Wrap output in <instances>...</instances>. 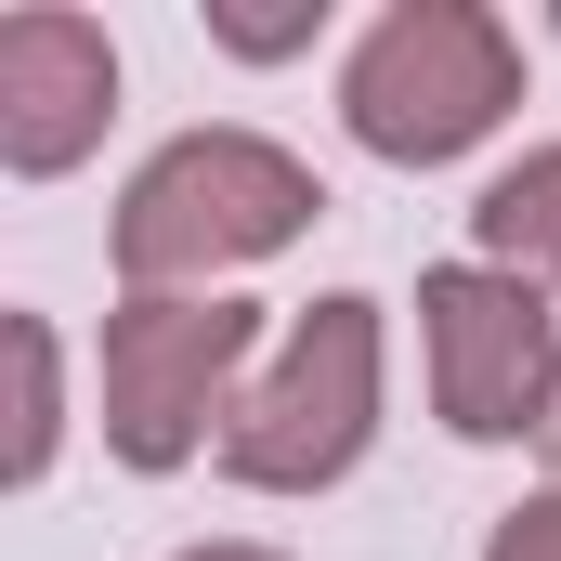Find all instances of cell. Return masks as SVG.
<instances>
[{
  "label": "cell",
  "mask_w": 561,
  "mask_h": 561,
  "mask_svg": "<svg viewBox=\"0 0 561 561\" xmlns=\"http://www.w3.org/2000/svg\"><path fill=\"white\" fill-rule=\"evenodd\" d=\"M327 209V183L262 131H183L157 144L118 196V275L131 300H209V275L275 262L287 236Z\"/></svg>",
  "instance_id": "1"
},
{
  "label": "cell",
  "mask_w": 561,
  "mask_h": 561,
  "mask_svg": "<svg viewBox=\"0 0 561 561\" xmlns=\"http://www.w3.org/2000/svg\"><path fill=\"white\" fill-rule=\"evenodd\" d=\"M523 105V39L483 13V0H392L353 66H340V118L366 157L392 170H444Z\"/></svg>",
  "instance_id": "2"
},
{
  "label": "cell",
  "mask_w": 561,
  "mask_h": 561,
  "mask_svg": "<svg viewBox=\"0 0 561 561\" xmlns=\"http://www.w3.org/2000/svg\"><path fill=\"white\" fill-rule=\"evenodd\" d=\"M366 431H379V300L366 287H327V300L287 313L275 366L236 392L222 470L262 483V496H313V483H340L366 457Z\"/></svg>",
  "instance_id": "3"
},
{
  "label": "cell",
  "mask_w": 561,
  "mask_h": 561,
  "mask_svg": "<svg viewBox=\"0 0 561 561\" xmlns=\"http://www.w3.org/2000/svg\"><path fill=\"white\" fill-rule=\"evenodd\" d=\"M419 340H431V405L457 444H523L561 419V327L523 275H496V262L419 275Z\"/></svg>",
  "instance_id": "4"
},
{
  "label": "cell",
  "mask_w": 561,
  "mask_h": 561,
  "mask_svg": "<svg viewBox=\"0 0 561 561\" xmlns=\"http://www.w3.org/2000/svg\"><path fill=\"white\" fill-rule=\"evenodd\" d=\"M262 313L249 300H118L105 313V444L131 470H183L209 419H236V366H249Z\"/></svg>",
  "instance_id": "5"
},
{
  "label": "cell",
  "mask_w": 561,
  "mask_h": 561,
  "mask_svg": "<svg viewBox=\"0 0 561 561\" xmlns=\"http://www.w3.org/2000/svg\"><path fill=\"white\" fill-rule=\"evenodd\" d=\"M105 118H118V53H105V26L66 13V0L0 13V170L53 183V170H79V157L105 144Z\"/></svg>",
  "instance_id": "6"
},
{
  "label": "cell",
  "mask_w": 561,
  "mask_h": 561,
  "mask_svg": "<svg viewBox=\"0 0 561 561\" xmlns=\"http://www.w3.org/2000/svg\"><path fill=\"white\" fill-rule=\"evenodd\" d=\"M470 236H483V262L523 287H561V144L536 157H510L483 196H470Z\"/></svg>",
  "instance_id": "7"
},
{
  "label": "cell",
  "mask_w": 561,
  "mask_h": 561,
  "mask_svg": "<svg viewBox=\"0 0 561 561\" xmlns=\"http://www.w3.org/2000/svg\"><path fill=\"white\" fill-rule=\"evenodd\" d=\"M0 353H13V444H0V470H13V483H39V470H53V431H66V392H53V327H39V313H0Z\"/></svg>",
  "instance_id": "8"
},
{
  "label": "cell",
  "mask_w": 561,
  "mask_h": 561,
  "mask_svg": "<svg viewBox=\"0 0 561 561\" xmlns=\"http://www.w3.org/2000/svg\"><path fill=\"white\" fill-rule=\"evenodd\" d=\"M313 26H327V0H300V13H236V0H222V13H209L222 53H287V39H313Z\"/></svg>",
  "instance_id": "9"
},
{
  "label": "cell",
  "mask_w": 561,
  "mask_h": 561,
  "mask_svg": "<svg viewBox=\"0 0 561 561\" xmlns=\"http://www.w3.org/2000/svg\"><path fill=\"white\" fill-rule=\"evenodd\" d=\"M483 561H561V483H549V496H523V510L483 536Z\"/></svg>",
  "instance_id": "10"
},
{
  "label": "cell",
  "mask_w": 561,
  "mask_h": 561,
  "mask_svg": "<svg viewBox=\"0 0 561 561\" xmlns=\"http://www.w3.org/2000/svg\"><path fill=\"white\" fill-rule=\"evenodd\" d=\"M183 561H287V549H183Z\"/></svg>",
  "instance_id": "11"
},
{
  "label": "cell",
  "mask_w": 561,
  "mask_h": 561,
  "mask_svg": "<svg viewBox=\"0 0 561 561\" xmlns=\"http://www.w3.org/2000/svg\"><path fill=\"white\" fill-rule=\"evenodd\" d=\"M549 444H561V419H549Z\"/></svg>",
  "instance_id": "12"
}]
</instances>
